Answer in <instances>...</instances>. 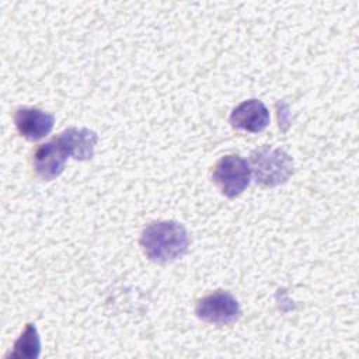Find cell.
I'll return each instance as SVG.
<instances>
[{
    "mask_svg": "<svg viewBox=\"0 0 359 359\" xmlns=\"http://www.w3.org/2000/svg\"><path fill=\"white\" fill-rule=\"evenodd\" d=\"M14 123L21 136L28 140H39L45 137L53 128V115L32 107H22L15 111Z\"/></svg>",
    "mask_w": 359,
    "mask_h": 359,
    "instance_id": "cell-6",
    "label": "cell"
},
{
    "mask_svg": "<svg viewBox=\"0 0 359 359\" xmlns=\"http://www.w3.org/2000/svg\"><path fill=\"white\" fill-rule=\"evenodd\" d=\"M212 180L223 195L227 198H234L240 195L250 184V164L237 154L224 156L216 163L212 172Z\"/></svg>",
    "mask_w": 359,
    "mask_h": 359,
    "instance_id": "cell-3",
    "label": "cell"
},
{
    "mask_svg": "<svg viewBox=\"0 0 359 359\" xmlns=\"http://www.w3.org/2000/svg\"><path fill=\"white\" fill-rule=\"evenodd\" d=\"M67 156L76 160H88L94 156L98 136L87 128H67L56 136Z\"/></svg>",
    "mask_w": 359,
    "mask_h": 359,
    "instance_id": "cell-8",
    "label": "cell"
},
{
    "mask_svg": "<svg viewBox=\"0 0 359 359\" xmlns=\"http://www.w3.org/2000/svg\"><path fill=\"white\" fill-rule=\"evenodd\" d=\"M41 353V339L38 330L34 324L28 323L18 337V339L14 342L13 351L6 355V358H14V359H36Z\"/></svg>",
    "mask_w": 359,
    "mask_h": 359,
    "instance_id": "cell-9",
    "label": "cell"
},
{
    "mask_svg": "<svg viewBox=\"0 0 359 359\" xmlns=\"http://www.w3.org/2000/svg\"><path fill=\"white\" fill-rule=\"evenodd\" d=\"M195 313L205 323L230 324L238 318L241 310L237 299L231 293L216 290L198 300Z\"/></svg>",
    "mask_w": 359,
    "mask_h": 359,
    "instance_id": "cell-4",
    "label": "cell"
},
{
    "mask_svg": "<svg viewBox=\"0 0 359 359\" xmlns=\"http://www.w3.org/2000/svg\"><path fill=\"white\" fill-rule=\"evenodd\" d=\"M188 233L174 220H160L147 224L140 236L146 257L154 262H170L182 257L188 250Z\"/></svg>",
    "mask_w": 359,
    "mask_h": 359,
    "instance_id": "cell-1",
    "label": "cell"
},
{
    "mask_svg": "<svg viewBox=\"0 0 359 359\" xmlns=\"http://www.w3.org/2000/svg\"><path fill=\"white\" fill-rule=\"evenodd\" d=\"M250 168L255 181L264 187L286 182L293 174V158L282 149L261 146L250 154Z\"/></svg>",
    "mask_w": 359,
    "mask_h": 359,
    "instance_id": "cell-2",
    "label": "cell"
},
{
    "mask_svg": "<svg viewBox=\"0 0 359 359\" xmlns=\"http://www.w3.org/2000/svg\"><path fill=\"white\" fill-rule=\"evenodd\" d=\"M67 153L56 137L36 147L32 156L35 172L45 181L59 177L65 168Z\"/></svg>",
    "mask_w": 359,
    "mask_h": 359,
    "instance_id": "cell-5",
    "label": "cell"
},
{
    "mask_svg": "<svg viewBox=\"0 0 359 359\" xmlns=\"http://www.w3.org/2000/svg\"><path fill=\"white\" fill-rule=\"evenodd\" d=\"M230 123L236 129L261 132L269 123V111L258 100H247L238 104L230 114Z\"/></svg>",
    "mask_w": 359,
    "mask_h": 359,
    "instance_id": "cell-7",
    "label": "cell"
}]
</instances>
